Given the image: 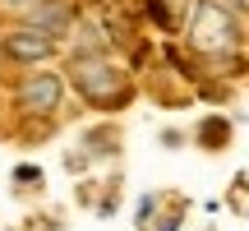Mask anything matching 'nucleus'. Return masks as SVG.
<instances>
[{"label": "nucleus", "mask_w": 249, "mask_h": 231, "mask_svg": "<svg viewBox=\"0 0 249 231\" xmlns=\"http://www.w3.org/2000/svg\"><path fill=\"white\" fill-rule=\"evenodd\" d=\"M189 46L203 56H226L240 46V23L222 0H198L189 14Z\"/></svg>", "instance_id": "obj_1"}, {"label": "nucleus", "mask_w": 249, "mask_h": 231, "mask_svg": "<svg viewBox=\"0 0 249 231\" xmlns=\"http://www.w3.org/2000/svg\"><path fill=\"white\" fill-rule=\"evenodd\" d=\"M70 83L79 88L83 102L92 107H116V102L129 97V83L107 56H74L70 60Z\"/></svg>", "instance_id": "obj_2"}, {"label": "nucleus", "mask_w": 249, "mask_h": 231, "mask_svg": "<svg viewBox=\"0 0 249 231\" xmlns=\"http://www.w3.org/2000/svg\"><path fill=\"white\" fill-rule=\"evenodd\" d=\"M60 102H65V74H55V70L28 74L18 83V107L28 116H51V111H60Z\"/></svg>", "instance_id": "obj_3"}, {"label": "nucleus", "mask_w": 249, "mask_h": 231, "mask_svg": "<svg viewBox=\"0 0 249 231\" xmlns=\"http://www.w3.org/2000/svg\"><path fill=\"white\" fill-rule=\"evenodd\" d=\"M0 51H5L9 60H18V65H46L55 56V37H46V33H37V28L23 23V28L0 37Z\"/></svg>", "instance_id": "obj_4"}, {"label": "nucleus", "mask_w": 249, "mask_h": 231, "mask_svg": "<svg viewBox=\"0 0 249 231\" xmlns=\"http://www.w3.org/2000/svg\"><path fill=\"white\" fill-rule=\"evenodd\" d=\"M23 23L46 37H65L74 28V9H70V0H33L23 9Z\"/></svg>", "instance_id": "obj_5"}, {"label": "nucleus", "mask_w": 249, "mask_h": 231, "mask_svg": "<svg viewBox=\"0 0 249 231\" xmlns=\"http://www.w3.org/2000/svg\"><path fill=\"white\" fill-rule=\"evenodd\" d=\"M148 19L161 33H180V23H185V0H148Z\"/></svg>", "instance_id": "obj_6"}, {"label": "nucleus", "mask_w": 249, "mask_h": 231, "mask_svg": "<svg viewBox=\"0 0 249 231\" xmlns=\"http://www.w3.org/2000/svg\"><path fill=\"white\" fill-rule=\"evenodd\" d=\"M198 143H203L208 153H222L226 143H231V120H226V116H208V120L198 125Z\"/></svg>", "instance_id": "obj_7"}, {"label": "nucleus", "mask_w": 249, "mask_h": 231, "mask_svg": "<svg viewBox=\"0 0 249 231\" xmlns=\"http://www.w3.org/2000/svg\"><path fill=\"white\" fill-rule=\"evenodd\" d=\"M74 56H107V42H102V28L83 23V28H79V42H74Z\"/></svg>", "instance_id": "obj_8"}, {"label": "nucleus", "mask_w": 249, "mask_h": 231, "mask_svg": "<svg viewBox=\"0 0 249 231\" xmlns=\"http://www.w3.org/2000/svg\"><path fill=\"white\" fill-rule=\"evenodd\" d=\"M226 204L235 208V213H249V176H235L231 194H226Z\"/></svg>", "instance_id": "obj_9"}, {"label": "nucleus", "mask_w": 249, "mask_h": 231, "mask_svg": "<svg viewBox=\"0 0 249 231\" xmlns=\"http://www.w3.org/2000/svg\"><path fill=\"white\" fill-rule=\"evenodd\" d=\"M14 180H42V171H37V167H18Z\"/></svg>", "instance_id": "obj_10"}, {"label": "nucleus", "mask_w": 249, "mask_h": 231, "mask_svg": "<svg viewBox=\"0 0 249 231\" xmlns=\"http://www.w3.org/2000/svg\"><path fill=\"white\" fill-rule=\"evenodd\" d=\"M0 5H5V9H18V14H23V9L33 5V0H0Z\"/></svg>", "instance_id": "obj_11"}]
</instances>
